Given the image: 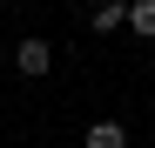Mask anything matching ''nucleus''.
<instances>
[{
  "label": "nucleus",
  "mask_w": 155,
  "mask_h": 148,
  "mask_svg": "<svg viewBox=\"0 0 155 148\" xmlns=\"http://www.w3.org/2000/svg\"><path fill=\"white\" fill-rule=\"evenodd\" d=\"M14 67H20V74H47V67H54V47H47V40H34V34H27V40L14 47Z\"/></svg>",
  "instance_id": "obj_1"
},
{
  "label": "nucleus",
  "mask_w": 155,
  "mask_h": 148,
  "mask_svg": "<svg viewBox=\"0 0 155 148\" xmlns=\"http://www.w3.org/2000/svg\"><path fill=\"white\" fill-rule=\"evenodd\" d=\"M88 27H94V34H115V27H128V0H101Z\"/></svg>",
  "instance_id": "obj_2"
},
{
  "label": "nucleus",
  "mask_w": 155,
  "mask_h": 148,
  "mask_svg": "<svg viewBox=\"0 0 155 148\" xmlns=\"http://www.w3.org/2000/svg\"><path fill=\"white\" fill-rule=\"evenodd\" d=\"M88 148H128V128H121V121H94V128H88Z\"/></svg>",
  "instance_id": "obj_3"
},
{
  "label": "nucleus",
  "mask_w": 155,
  "mask_h": 148,
  "mask_svg": "<svg viewBox=\"0 0 155 148\" xmlns=\"http://www.w3.org/2000/svg\"><path fill=\"white\" fill-rule=\"evenodd\" d=\"M128 27L142 40H155V0H128Z\"/></svg>",
  "instance_id": "obj_4"
}]
</instances>
